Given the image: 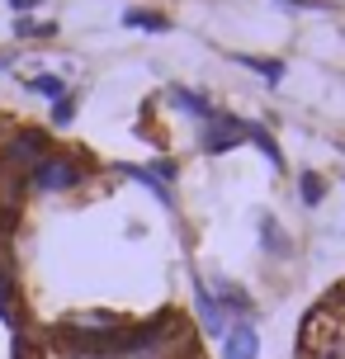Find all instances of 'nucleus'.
I'll use <instances>...</instances> for the list:
<instances>
[{
	"instance_id": "nucleus-1",
	"label": "nucleus",
	"mask_w": 345,
	"mask_h": 359,
	"mask_svg": "<svg viewBox=\"0 0 345 359\" xmlns=\"http://www.w3.org/2000/svg\"><path fill=\"white\" fill-rule=\"evenodd\" d=\"M48 151H53V137L43 133V128H10L5 133V142H0V170L5 175H19L29 180L34 175V165L48 161Z\"/></svg>"
},
{
	"instance_id": "nucleus-2",
	"label": "nucleus",
	"mask_w": 345,
	"mask_h": 359,
	"mask_svg": "<svg viewBox=\"0 0 345 359\" xmlns=\"http://www.w3.org/2000/svg\"><path fill=\"white\" fill-rule=\"evenodd\" d=\"M86 170L90 161H81V151H48V161L34 165V175L24 180L34 194H72L76 184H86Z\"/></svg>"
},
{
	"instance_id": "nucleus-3",
	"label": "nucleus",
	"mask_w": 345,
	"mask_h": 359,
	"mask_svg": "<svg viewBox=\"0 0 345 359\" xmlns=\"http://www.w3.org/2000/svg\"><path fill=\"white\" fill-rule=\"evenodd\" d=\"M246 128H251V118H236V114H227V109H213V114L199 123V151H208V156L232 151V147L246 142Z\"/></svg>"
},
{
	"instance_id": "nucleus-4",
	"label": "nucleus",
	"mask_w": 345,
	"mask_h": 359,
	"mask_svg": "<svg viewBox=\"0 0 345 359\" xmlns=\"http://www.w3.org/2000/svg\"><path fill=\"white\" fill-rule=\"evenodd\" d=\"M194 317H199V331H203V336H218V341H222V331H227V312H222L218 293L203 284L199 274H194Z\"/></svg>"
},
{
	"instance_id": "nucleus-5",
	"label": "nucleus",
	"mask_w": 345,
	"mask_h": 359,
	"mask_svg": "<svg viewBox=\"0 0 345 359\" xmlns=\"http://www.w3.org/2000/svg\"><path fill=\"white\" fill-rule=\"evenodd\" d=\"M0 322L10 326V331H24V298H19L15 265H10L5 251H0Z\"/></svg>"
},
{
	"instance_id": "nucleus-6",
	"label": "nucleus",
	"mask_w": 345,
	"mask_h": 359,
	"mask_svg": "<svg viewBox=\"0 0 345 359\" xmlns=\"http://www.w3.org/2000/svg\"><path fill=\"white\" fill-rule=\"evenodd\" d=\"M222 359H260V331H255V322H227V331H222Z\"/></svg>"
},
{
	"instance_id": "nucleus-7",
	"label": "nucleus",
	"mask_w": 345,
	"mask_h": 359,
	"mask_svg": "<svg viewBox=\"0 0 345 359\" xmlns=\"http://www.w3.org/2000/svg\"><path fill=\"white\" fill-rule=\"evenodd\" d=\"M213 293H218V303H222V312H227V317H236V322H251L255 303H251V293H246L241 284H218Z\"/></svg>"
},
{
	"instance_id": "nucleus-8",
	"label": "nucleus",
	"mask_w": 345,
	"mask_h": 359,
	"mask_svg": "<svg viewBox=\"0 0 345 359\" xmlns=\"http://www.w3.org/2000/svg\"><path fill=\"white\" fill-rule=\"evenodd\" d=\"M165 100H170V104L175 109H184V114H189V118H208V114H213V104H208V95H199V90H184V86H170L165 90Z\"/></svg>"
},
{
	"instance_id": "nucleus-9",
	"label": "nucleus",
	"mask_w": 345,
	"mask_h": 359,
	"mask_svg": "<svg viewBox=\"0 0 345 359\" xmlns=\"http://www.w3.org/2000/svg\"><path fill=\"white\" fill-rule=\"evenodd\" d=\"M260 246H265L270 255H279V260H289V255H293V241L284 236V227H279L270 213L260 217Z\"/></svg>"
},
{
	"instance_id": "nucleus-10",
	"label": "nucleus",
	"mask_w": 345,
	"mask_h": 359,
	"mask_svg": "<svg viewBox=\"0 0 345 359\" xmlns=\"http://www.w3.org/2000/svg\"><path fill=\"white\" fill-rule=\"evenodd\" d=\"M114 170H119V175H128V180H137V184H147V189H151V194H156L165 208L175 213V194H170V184H161L151 170H142V165H114Z\"/></svg>"
},
{
	"instance_id": "nucleus-11",
	"label": "nucleus",
	"mask_w": 345,
	"mask_h": 359,
	"mask_svg": "<svg viewBox=\"0 0 345 359\" xmlns=\"http://www.w3.org/2000/svg\"><path fill=\"white\" fill-rule=\"evenodd\" d=\"M123 29H142V34H165L170 19L161 10H123Z\"/></svg>"
},
{
	"instance_id": "nucleus-12",
	"label": "nucleus",
	"mask_w": 345,
	"mask_h": 359,
	"mask_svg": "<svg viewBox=\"0 0 345 359\" xmlns=\"http://www.w3.org/2000/svg\"><path fill=\"white\" fill-rule=\"evenodd\" d=\"M246 142H255L260 151H265V161L274 165V170H284V156H279V142L270 137V128L260 123V118H251V128H246Z\"/></svg>"
},
{
	"instance_id": "nucleus-13",
	"label": "nucleus",
	"mask_w": 345,
	"mask_h": 359,
	"mask_svg": "<svg viewBox=\"0 0 345 359\" xmlns=\"http://www.w3.org/2000/svg\"><path fill=\"white\" fill-rule=\"evenodd\" d=\"M236 67H246V72L265 76L270 86H279V81H284V62H274V57H251V53H236Z\"/></svg>"
},
{
	"instance_id": "nucleus-14",
	"label": "nucleus",
	"mask_w": 345,
	"mask_h": 359,
	"mask_svg": "<svg viewBox=\"0 0 345 359\" xmlns=\"http://www.w3.org/2000/svg\"><path fill=\"white\" fill-rule=\"evenodd\" d=\"M24 86L34 90V95H43L48 104H57V100L67 95V81H62V76H53V72H38V76H29Z\"/></svg>"
},
{
	"instance_id": "nucleus-15",
	"label": "nucleus",
	"mask_w": 345,
	"mask_h": 359,
	"mask_svg": "<svg viewBox=\"0 0 345 359\" xmlns=\"http://www.w3.org/2000/svg\"><path fill=\"white\" fill-rule=\"evenodd\" d=\"M312 359H345V326H336V331H327L322 341L312 345Z\"/></svg>"
},
{
	"instance_id": "nucleus-16",
	"label": "nucleus",
	"mask_w": 345,
	"mask_h": 359,
	"mask_svg": "<svg viewBox=\"0 0 345 359\" xmlns=\"http://www.w3.org/2000/svg\"><path fill=\"white\" fill-rule=\"evenodd\" d=\"M298 198H303V203H322V198H327V175L303 170V175H298Z\"/></svg>"
},
{
	"instance_id": "nucleus-17",
	"label": "nucleus",
	"mask_w": 345,
	"mask_h": 359,
	"mask_svg": "<svg viewBox=\"0 0 345 359\" xmlns=\"http://www.w3.org/2000/svg\"><path fill=\"white\" fill-rule=\"evenodd\" d=\"M72 118H76V95L67 90V95H62V100L53 104V123H57V128H67Z\"/></svg>"
},
{
	"instance_id": "nucleus-18",
	"label": "nucleus",
	"mask_w": 345,
	"mask_h": 359,
	"mask_svg": "<svg viewBox=\"0 0 345 359\" xmlns=\"http://www.w3.org/2000/svg\"><path fill=\"white\" fill-rule=\"evenodd\" d=\"M15 34H19V38H34V34H38V38H53V34H57V24H38V19H19V24H15Z\"/></svg>"
},
{
	"instance_id": "nucleus-19",
	"label": "nucleus",
	"mask_w": 345,
	"mask_h": 359,
	"mask_svg": "<svg viewBox=\"0 0 345 359\" xmlns=\"http://www.w3.org/2000/svg\"><path fill=\"white\" fill-rule=\"evenodd\" d=\"M284 5H293V10H327V0H284Z\"/></svg>"
},
{
	"instance_id": "nucleus-20",
	"label": "nucleus",
	"mask_w": 345,
	"mask_h": 359,
	"mask_svg": "<svg viewBox=\"0 0 345 359\" xmlns=\"http://www.w3.org/2000/svg\"><path fill=\"white\" fill-rule=\"evenodd\" d=\"M34 5H43V0H10V10H19V15H24V10H34Z\"/></svg>"
},
{
	"instance_id": "nucleus-21",
	"label": "nucleus",
	"mask_w": 345,
	"mask_h": 359,
	"mask_svg": "<svg viewBox=\"0 0 345 359\" xmlns=\"http://www.w3.org/2000/svg\"><path fill=\"white\" fill-rule=\"evenodd\" d=\"M15 67V53H0V72H10Z\"/></svg>"
}]
</instances>
